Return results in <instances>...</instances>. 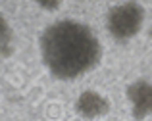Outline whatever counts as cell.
I'll list each match as a JSON object with an SVG mask.
<instances>
[{
	"label": "cell",
	"mask_w": 152,
	"mask_h": 121,
	"mask_svg": "<svg viewBox=\"0 0 152 121\" xmlns=\"http://www.w3.org/2000/svg\"><path fill=\"white\" fill-rule=\"evenodd\" d=\"M62 2H64V0H35V4H37L41 10H45V12H56V10H60Z\"/></svg>",
	"instance_id": "6"
},
{
	"label": "cell",
	"mask_w": 152,
	"mask_h": 121,
	"mask_svg": "<svg viewBox=\"0 0 152 121\" xmlns=\"http://www.w3.org/2000/svg\"><path fill=\"white\" fill-rule=\"evenodd\" d=\"M14 52V29L6 15L0 12V56L6 58Z\"/></svg>",
	"instance_id": "5"
},
{
	"label": "cell",
	"mask_w": 152,
	"mask_h": 121,
	"mask_svg": "<svg viewBox=\"0 0 152 121\" xmlns=\"http://www.w3.org/2000/svg\"><path fill=\"white\" fill-rule=\"evenodd\" d=\"M146 12L135 0H127V2L115 4L110 8L106 14V29L115 40L125 42V40L135 39L141 33L142 25H145Z\"/></svg>",
	"instance_id": "2"
},
{
	"label": "cell",
	"mask_w": 152,
	"mask_h": 121,
	"mask_svg": "<svg viewBox=\"0 0 152 121\" xmlns=\"http://www.w3.org/2000/svg\"><path fill=\"white\" fill-rule=\"evenodd\" d=\"M73 108H75V112H77V115H81L83 119H100V117L110 114L112 102L102 92L87 88V90H83L81 94L75 98Z\"/></svg>",
	"instance_id": "4"
},
{
	"label": "cell",
	"mask_w": 152,
	"mask_h": 121,
	"mask_svg": "<svg viewBox=\"0 0 152 121\" xmlns=\"http://www.w3.org/2000/svg\"><path fill=\"white\" fill-rule=\"evenodd\" d=\"M125 96L131 104V115L135 121H142L152 115V83L137 79L127 85Z\"/></svg>",
	"instance_id": "3"
},
{
	"label": "cell",
	"mask_w": 152,
	"mask_h": 121,
	"mask_svg": "<svg viewBox=\"0 0 152 121\" xmlns=\"http://www.w3.org/2000/svg\"><path fill=\"white\" fill-rule=\"evenodd\" d=\"M45 67L60 81H75L93 71L102 60V44L87 23L58 19L45 27L39 37Z\"/></svg>",
	"instance_id": "1"
}]
</instances>
